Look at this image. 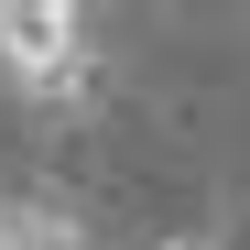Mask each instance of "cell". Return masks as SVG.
<instances>
[{"instance_id":"6da1fadb","label":"cell","mask_w":250,"mask_h":250,"mask_svg":"<svg viewBox=\"0 0 250 250\" xmlns=\"http://www.w3.org/2000/svg\"><path fill=\"white\" fill-rule=\"evenodd\" d=\"M0 87L22 109H44V120L87 109L98 98V33H87V11H65V0H11V11H0Z\"/></svg>"},{"instance_id":"7a4b0ae2","label":"cell","mask_w":250,"mask_h":250,"mask_svg":"<svg viewBox=\"0 0 250 250\" xmlns=\"http://www.w3.org/2000/svg\"><path fill=\"white\" fill-rule=\"evenodd\" d=\"M0 250H87V218L55 196H11L0 207Z\"/></svg>"},{"instance_id":"3957f363","label":"cell","mask_w":250,"mask_h":250,"mask_svg":"<svg viewBox=\"0 0 250 250\" xmlns=\"http://www.w3.org/2000/svg\"><path fill=\"white\" fill-rule=\"evenodd\" d=\"M163 250H207V239H196V229H185V239H163Z\"/></svg>"},{"instance_id":"277c9868","label":"cell","mask_w":250,"mask_h":250,"mask_svg":"<svg viewBox=\"0 0 250 250\" xmlns=\"http://www.w3.org/2000/svg\"><path fill=\"white\" fill-rule=\"evenodd\" d=\"M207 250H250V239H207Z\"/></svg>"}]
</instances>
